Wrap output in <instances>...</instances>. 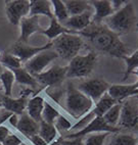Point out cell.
<instances>
[{"instance_id": "6da1fadb", "label": "cell", "mask_w": 138, "mask_h": 145, "mask_svg": "<svg viewBox=\"0 0 138 145\" xmlns=\"http://www.w3.org/2000/svg\"><path fill=\"white\" fill-rule=\"evenodd\" d=\"M79 35L87 38L95 50L109 56L124 58L129 54V49L120 37L101 24L92 23L85 30L81 31Z\"/></svg>"}, {"instance_id": "7a4b0ae2", "label": "cell", "mask_w": 138, "mask_h": 145, "mask_svg": "<svg viewBox=\"0 0 138 145\" xmlns=\"http://www.w3.org/2000/svg\"><path fill=\"white\" fill-rule=\"evenodd\" d=\"M137 22L134 6L132 3L128 2L121 9L115 11L112 16L104 20V26L109 29L112 33L120 36L126 34L133 28Z\"/></svg>"}, {"instance_id": "3957f363", "label": "cell", "mask_w": 138, "mask_h": 145, "mask_svg": "<svg viewBox=\"0 0 138 145\" xmlns=\"http://www.w3.org/2000/svg\"><path fill=\"white\" fill-rule=\"evenodd\" d=\"M94 102L82 93L80 90L75 88L73 83H69L67 87V110L74 119H81L93 108Z\"/></svg>"}, {"instance_id": "277c9868", "label": "cell", "mask_w": 138, "mask_h": 145, "mask_svg": "<svg viewBox=\"0 0 138 145\" xmlns=\"http://www.w3.org/2000/svg\"><path fill=\"white\" fill-rule=\"evenodd\" d=\"M83 46V38L79 34H63L52 41V50L60 57L71 60L77 56Z\"/></svg>"}, {"instance_id": "5b68a950", "label": "cell", "mask_w": 138, "mask_h": 145, "mask_svg": "<svg viewBox=\"0 0 138 145\" xmlns=\"http://www.w3.org/2000/svg\"><path fill=\"white\" fill-rule=\"evenodd\" d=\"M97 61L96 52L90 51L85 55H77L67 67V78H86L94 70Z\"/></svg>"}, {"instance_id": "8992f818", "label": "cell", "mask_w": 138, "mask_h": 145, "mask_svg": "<svg viewBox=\"0 0 138 145\" xmlns=\"http://www.w3.org/2000/svg\"><path fill=\"white\" fill-rule=\"evenodd\" d=\"M117 127L120 130L125 129L138 132V101L136 98L129 97L124 100Z\"/></svg>"}, {"instance_id": "52a82bcc", "label": "cell", "mask_w": 138, "mask_h": 145, "mask_svg": "<svg viewBox=\"0 0 138 145\" xmlns=\"http://www.w3.org/2000/svg\"><path fill=\"white\" fill-rule=\"evenodd\" d=\"M121 130L118 127H112L104 122L101 117H95L91 122L87 125L84 129L77 131V132L68 133L65 135V139H72V138H83L87 135L94 134V133H119Z\"/></svg>"}, {"instance_id": "ba28073f", "label": "cell", "mask_w": 138, "mask_h": 145, "mask_svg": "<svg viewBox=\"0 0 138 145\" xmlns=\"http://www.w3.org/2000/svg\"><path fill=\"white\" fill-rule=\"evenodd\" d=\"M58 57V55L56 54V52L50 48V49L44 50V51L36 54L34 57H32L31 59L28 60L24 65V67L26 69L30 75L36 77L37 75L44 72L45 67L49 65L50 62L56 59Z\"/></svg>"}, {"instance_id": "9c48e42d", "label": "cell", "mask_w": 138, "mask_h": 145, "mask_svg": "<svg viewBox=\"0 0 138 145\" xmlns=\"http://www.w3.org/2000/svg\"><path fill=\"white\" fill-rule=\"evenodd\" d=\"M109 86L111 85L107 82H105L103 79L94 78L83 81L82 83L79 84L77 89L86 96H88L93 102H96L107 93Z\"/></svg>"}, {"instance_id": "30bf717a", "label": "cell", "mask_w": 138, "mask_h": 145, "mask_svg": "<svg viewBox=\"0 0 138 145\" xmlns=\"http://www.w3.org/2000/svg\"><path fill=\"white\" fill-rule=\"evenodd\" d=\"M5 13L8 22L11 25L18 26L24 18L29 16V0H8L5 2Z\"/></svg>"}, {"instance_id": "8fae6325", "label": "cell", "mask_w": 138, "mask_h": 145, "mask_svg": "<svg viewBox=\"0 0 138 145\" xmlns=\"http://www.w3.org/2000/svg\"><path fill=\"white\" fill-rule=\"evenodd\" d=\"M50 48H52V42L47 43L44 46L33 47V46L28 45L27 43L16 41V43L11 46L10 50H9V53H11L12 55L16 56L18 59L25 65L28 60H30L32 57H34L36 54H38V53H40V52H42V51H44V50L50 49Z\"/></svg>"}, {"instance_id": "7c38bea8", "label": "cell", "mask_w": 138, "mask_h": 145, "mask_svg": "<svg viewBox=\"0 0 138 145\" xmlns=\"http://www.w3.org/2000/svg\"><path fill=\"white\" fill-rule=\"evenodd\" d=\"M67 77V67H63L60 65H53L49 70L44 71L43 72L37 75V82L39 85L44 87H53V86L60 85L65 78Z\"/></svg>"}, {"instance_id": "4fadbf2b", "label": "cell", "mask_w": 138, "mask_h": 145, "mask_svg": "<svg viewBox=\"0 0 138 145\" xmlns=\"http://www.w3.org/2000/svg\"><path fill=\"white\" fill-rule=\"evenodd\" d=\"M92 22H93V11H86L78 16H70L68 21L63 24V26L70 31L79 34L81 31L90 26Z\"/></svg>"}, {"instance_id": "5bb4252c", "label": "cell", "mask_w": 138, "mask_h": 145, "mask_svg": "<svg viewBox=\"0 0 138 145\" xmlns=\"http://www.w3.org/2000/svg\"><path fill=\"white\" fill-rule=\"evenodd\" d=\"M21 27V36L18 38V42L27 43L30 36L35 33H41L44 29L39 25V16H26L20 22Z\"/></svg>"}, {"instance_id": "9a60e30c", "label": "cell", "mask_w": 138, "mask_h": 145, "mask_svg": "<svg viewBox=\"0 0 138 145\" xmlns=\"http://www.w3.org/2000/svg\"><path fill=\"white\" fill-rule=\"evenodd\" d=\"M112 98L115 99L117 102L121 103L122 101L126 100L129 97H134L138 95V87L135 83L130 85H116L109 86V90L107 92Z\"/></svg>"}, {"instance_id": "2e32d148", "label": "cell", "mask_w": 138, "mask_h": 145, "mask_svg": "<svg viewBox=\"0 0 138 145\" xmlns=\"http://www.w3.org/2000/svg\"><path fill=\"white\" fill-rule=\"evenodd\" d=\"M28 100H29V98L24 97V96H20L18 98H11L10 96L5 95L0 97L1 107H3L6 112L14 114L16 116H22L25 112Z\"/></svg>"}, {"instance_id": "e0dca14e", "label": "cell", "mask_w": 138, "mask_h": 145, "mask_svg": "<svg viewBox=\"0 0 138 145\" xmlns=\"http://www.w3.org/2000/svg\"><path fill=\"white\" fill-rule=\"evenodd\" d=\"M89 3L95 10L93 12L92 23L100 24L103 20H105L115 12L111 5V1L109 0H93V1H89Z\"/></svg>"}, {"instance_id": "ac0fdd59", "label": "cell", "mask_w": 138, "mask_h": 145, "mask_svg": "<svg viewBox=\"0 0 138 145\" xmlns=\"http://www.w3.org/2000/svg\"><path fill=\"white\" fill-rule=\"evenodd\" d=\"M16 129L22 135L29 139L30 137L39 133V123H37L31 117H29L27 112H24L21 118L18 119V123Z\"/></svg>"}, {"instance_id": "d6986e66", "label": "cell", "mask_w": 138, "mask_h": 145, "mask_svg": "<svg viewBox=\"0 0 138 145\" xmlns=\"http://www.w3.org/2000/svg\"><path fill=\"white\" fill-rule=\"evenodd\" d=\"M44 97L36 94L33 97L29 98L28 103H27L26 112L29 117H31L37 123L42 122V112H43V108H44Z\"/></svg>"}, {"instance_id": "ffe728a7", "label": "cell", "mask_w": 138, "mask_h": 145, "mask_svg": "<svg viewBox=\"0 0 138 145\" xmlns=\"http://www.w3.org/2000/svg\"><path fill=\"white\" fill-rule=\"evenodd\" d=\"M46 16L49 18H53L50 1L48 0H31L30 1L29 16Z\"/></svg>"}, {"instance_id": "44dd1931", "label": "cell", "mask_w": 138, "mask_h": 145, "mask_svg": "<svg viewBox=\"0 0 138 145\" xmlns=\"http://www.w3.org/2000/svg\"><path fill=\"white\" fill-rule=\"evenodd\" d=\"M67 10H68L69 16H78L81 13L86 11H92V6L90 5L89 1L84 0H65L63 1Z\"/></svg>"}, {"instance_id": "7402d4cb", "label": "cell", "mask_w": 138, "mask_h": 145, "mask_svg": "<svg viewBox=\"0 0 138 145\" xmlns=\"http://www.w3.org/2000/svg\"><path fill=\"white\" fill-rule=\"evenodd\" d=\"M10 71L13 72L16 82H18V84H21V85H23V86H27V87H29V88H31V89H35L39 86L36 78L33 77L32 75H30L24 67H20V69L10 70Z\"/></svg>"}, {"instance_id": "603a6c76", "label": "cell", "mask_w": 138, "mask_h": 145, "mask_svg": "<svg viewBox=\"0 0 138 145\" xmlns=\"http://www.w3.org/2000/svg\"><path fill=\"white\" fill-rule=\"evenodd\" d=\"M43 35L48 38V39H56L58 37H60V35H63V34H78V33H75L73 31H70L68 30L67 28L60 24L58 21H56V18L53 16L52 18H50V25L49 27L46 29V30H43L41 32Z\"/></svg>"}, {"instance_id": "cb8c5ba5", "label": "cell", "mask_w": 138, "mask_h": 145, "mask_svg": "<svg viewBox=\"0 0 138 145\" xmlns=\"http://www.w3.org/2000/svg\"><path fill=\"white\" fill-rule=\"evenodd\" d=\"M119 103L115 100L114 98H112L107 93H105L101 98L98 101L95 102V105L93 106V108L91 109L92 112L94 114L95 117H103V114L112 108L115 104Z\"/></svg>"}, {"instance_id": "d4e9b609", "label": "cell", "mask_w": 138, "mask_h": 145, "mask_svg": "<svg viewBox=\"0 0 138 145\" xmlns=\"http://www.w3.org/2000/svg\"><path fill=\"white\" fill-rule=\"evenodd\" d=\"M38 134L48 145L53 143L58 138V131L56 130L54 125L48 124L44 121L39 123V133Z\"/></svg>"}, {"instance_id": "484cf974", "label": "cell", "mask_w": 138, "mask_h": 145, "mask_svg": "<svg viewBox=\"0 0 138 145\" xmlns=\"http://www.w3.org/2000/svg\"><path fill=\"white\" fill-rule=\"evenodd\" d=\"M50 3H51V6L53 7V11H52L53 16L56 18V21L58 23L63 25L70 18L63 1H61V0H51Z\"/></svg>"}, {"instance_id": "4316f807", "label": "cell", "mask_w": 138, "mask_h": 145, "mask_svg": "<svg viewBox=\"0 0 138 145\" xmlns=\"http://www.w3.org/2000/svg\"><path fill=\"white\" fill-rule=\"evenodd\" d=\"M0 81H1V84H2L4 95L10 96L11 93H12L13 84H14V82H16L13 72H11L10 70H8V69H5V67H4L2 74L0 75Z\"/></svg>"}, {"instance_id": "83f0119b", "label": "cell", "mask_w": 138, "mask_h": 145, "mask_svg": "<svg viewBox=\"0 0 138 145\" xmlns=\"http://www.w3.org/2000/svg\"><path fill=\"white\" fill-rule=\"evenodd\" d=\"M121 108H122V103L115 104L112 108L103 114L102 119L104 120V122L109 126H112V127H117L119 120H120Z\"/></svg>"}, {"instance_id": "f1b7e54d", "label": "cell", "mask_w": 138, "mask_h": 145, "mask_svg": "<svg viewBox=\"0 0 138 145\" xmlns=\"http://www.w3.org/2000/svg\"><path fill=\"white\" fill-rule=\"evenodd\" d=\"M123 59L125 60L126 62V70L125 72H124V77H123L122 81L123 82H126L131 72H133L134 70L138 69V49L133 54L125 56Z\"/></svg>"}, {"instance_id": "f546056e", "label": "cell", "mask_w": 138, "mask_h": 145, "mask_svg": "<svg viewBox=\"0 0 138 145\" xmlns=\"http://www.w3.org/2000/svg\"><path fill=\"white\" fill-rule=\"evenodd\" d=\"M0 63L2 65L3 67L8 69V70H14V69H20V67H24L23 62L9 52L3 53L2 57L0 59Z\"/></svg>"}, {"instance_id": "4dcf8cb0", "label": "cell", "mask_w": 138, "mask_h": 145, "mask_svg": "<svg viewBox=\"0 0 138 145\" xmlns=\"http://www.w3.org/2000/svg\"><path fill=\"white\" fill-rule=\"evenodd\" d=\"M60 116V112L55 108L54 106H52L49 102L45 101L44 102V108L42 112V121L48 123V124H54L55 120Z\"/></svg>"}, {"instance_id": "1f68e13d", "label": "cell", "mask_w": 138, "mask_h": 145, "mask_svg": "<svg viewBox=\"0 0 138 145\" xmlns=\"http://www.w3.org/2000/svg\"><path fill=\"white\" fill-rule=\"evenodd\" d=\"M137 138L132 134H118L112 138L109 145H136Z\"/></svg>"}, {"instance_id": "d6a6232c", "label": "cell", "mask_w": 138, "mask_h": 145, "mask_svg": "<svg viewBox=\"0 0 138 145\" xmlns=\"http://www.w3.org/2000/svg\"><path fill=\"white\" fill-rule=\"evenodd\" d=\"M109 133H94V134L87 135L88 137L84 140V145H103L105 139Z\"/></svg>"}, {"instance_id": "836d02e7", "label": "cell", "mask_w": 138, "mask_h": 145, "mask_svg": "<svg viewBox=\"0 0 138 145\" xmlns=\"http://www.w3.org/2000/svg\"><path fill=\"white\" fill-rule=\"evenodd\" d=\"M53 125L55 126L56 130H58V132H60V133L69 132V131H71L72 127H73L72 123H71L65 117H63V114H60V117L55 120V122H54V124H53Z\"/></svg>"}, {"instance_id": "e575fe53", "label": "cell", "mask_w": 138, "mask_h": 145, "mask_svg": "<svg viewBox=\"0 0 138 145\" xmlns=\"http://www.w3.org/2000/svg\"><path fill=\"white\" fill-rule=\"evenodd\" d=\"M94 118H95V116H94V114L92 112V110H90L88 114H85L84 117L81 118V119L79 120L78 123H76L75 125H73V127H72V129H71V130H73L74 132H77V131H80V130L84 129V128L86 127L87 125L91 122ZM72 133H73V132H72Z\"/></svg>"}, {"instance_id": "d590c367", "label": "cell", "mask_w": 138, "mask_h": 145, "mask_svg": "<svg viewBox=\"0 0 138 145\" xmlns=\"http://www.w3.org/2000/svg\"><path fill=\"white\" fill-rule=\"evenodd\" d=\"M22 142H24L23 140H22V138L18 137V135L11 134L10 133L1 144L2 145H20Z\"/></svg>"}, {"instance_id": "8d00e7d4", "label": "cell", "mask_w": 138, "mask_h": 145, "mask_svg": "<svg viewBox=\"0 0 138 145\" xmlns=\"http://www.w3.org/2000/svg\"><path fill=\"white\" fill-rule=\"evenodd\" d=\"M60 145H84L83 138H72V139H65L60 138Z\"/></svg>"}, {"instance_id": "74e56055", "label": "cell", "mask_w": 138, "mask_h": 145, "mask_svg": "<svg viewBox=\"0 0 138 145\" xmlns=\"http://www.w3.org/2000/svg\"><path fill=\"white\" fill-rule=\"evenodd\" d=\"M9 134H10V130L4 125H1L0 126V143H2Z\"/></svg>"}, {"instance_id": "f35d334b", "label": "cell", "mask_w": 138, "mask_h": 145, "mask_svg": "<svg viewBox=\"0 0 138 145\" xmlns=\"http://www.w3.org/2000/svg\"><path fill=\"white\" fill-rule=\"evenodd\" d=\"M29 140L33 145H48L44 140L40 137L39 134H36V135H34V136L30 137Z\"/></svg>"}, {"instance_id": "ab89813d", "label": "cell", "mask_w": 138, "mask_h": 145, "mask_svg": "<svg viewBox=\"0 0 138 145\" xmlns=\"http://www.w3.org/2000/svg\"><path fill=\"white\" fill-rule=\"evenodd\" d=\"M127 3L128 1H124V0H112V1H111V5H112L114 11H117L121 9Z\"/></svg>"}, {"instance_id": "60d3db41", "label": "cell", "mask_w": 138, "mask_h": 145, "mask_svg": "<svg viewBox=\"0 0 138 145\" xmlns=\"http://www.w3.org/2000/svg\"><path fill=\"white\" fill-rule=\"evenodd\" d=\"M11 112H0V126L3 125L6 121H8L9 117L11 116Z\"/></svg>"}, {"instance_id": "b9f144b4", "label": "cell", "mask_w": 138, "mask_h": 145, "mask_svg": "<svg viewBox=\"0 0 138 145\" xmlns=\"http://www.w3.org/2000/svg\"><path fill=\"white\" fill-rule=\"evenodd\" d=\"M8 122H9V124L12 126V127H14L16 128V125H18V116L16 114H12L9 117V119H8Z\"/></svg>"}, {"instance_id": "7bdbcfd3", "label": "cell", "mask_w": 138, "mask_h": 145, "mask_svg": "<svg viewBox=\"0 0 138 145\" xmlns=\"http://www.w3.org/2000/svg\"><path fill=\"white\" fill-rule=\"evenodd\" d=\"M3 70H4V67H2V65H1V63H0V75H1V74H2Z\"/></svg>"}, {"instance_id": "ee69618b", "label": "cell", "mask_w": 138, "mask_h": 145, "mask_svg": "<svg viewBox=\"0 0 138 145\" xmlns=\"http://www.w3.org/2000/svg\"><path fill=\"white\" fill-rule=\"evenodd\" d=\"M134 72V74H135V75L138 77V69H136V71H135V72Z\"/></svg>"}, {"instance_id": "f6af8a7d", "label": "cell", "mask_w": 138, "mask_h": 145, "mask_svg": "<svg viewBox=\"0 0 138 145\" xmlns=\"http://www.w3.org/2000/svg\"><path fill=\"white\" fill-rule=\"evenodd\" d=\"M2 55H3V53L1 52V50H0V59H1V57H2Z\"/></svg>"}, {"instance_id": "bcb514c9", "label": "cell", "mask_w": 138, "mask_h": 145, "mask_svg": "<svg viewBox=\"0 0 138 145\" xmlns=\"http://www.w3.org/2000/svg\"><path fill=\"white\" fill-rule=\"evenodd\" d=\"M20 145H28V144H27V143H25V142H22Z\"/></svg>"}, {"instance_id": "7dc6e473", "label": "cell", "mask_w": 138, "mask_h": 145, "mask_svg": "<svg viewBox=\"0 0 138 145\" xmlns=\"http://www.w3.org/2000/svg\"><path fill=\"white\" fill-rule=\"evenodd\" d=\"M134 98H136V99H138V95H136V96H134Z\"/></svg>"}, {"instance_id": "c3c4849f", "label": "cell", "mask_w": 138, "mask_h": 145, "mask_svg": "<svg viewBox=\"0 0 138 145\" xmlns=\"http://www.w3.org/2000/svg\"><path fill=\"white\" fill-rule=\"evenodd\" d=\"M136 145H138V138H137V144H136Z\"/></svg>"}, {"instance_id": "681fc988", "label": "cell", "mask_w": 138, "mask_h": 145, "mask_svg": "<svg viewBox=\"0 0 138 145\" xmlns=\"http://www.w3.org/2000/svg\"><path fill=\"white\" fill-rule=\"evenodd\" d=\"M0 107H1V103H0Z\"/></svg>"}, {"instance_id": "f907efd6", "label": "cell", "mask_w": 138, "mask_h": 145, "mask_svg": "<svg viewBox=\"0 0 138 145\" xmlns=\"http://www.w3.org/2000/svg\"><path fill=\"white\" fill-rule=\"evenodd\" d=\"M0 145H2V144H1V143H0Z\"/></svg>"}, {"instance_id": "816d5d0a", "label": "cell", "mask_w": 138, "mask_h": 145, "mask_svg": "<svg viewBox=\"0 0 138 145\" xmlns=\"http://www.w3.org/2000/svg\"><path fill=\"white\" fill-rule=\"evenodd\" d=\"M137 101H138V99H137Z\"/></svg>"}]
</instances>
